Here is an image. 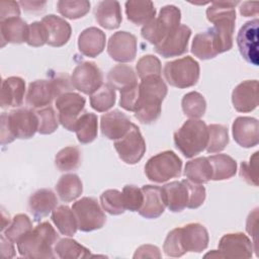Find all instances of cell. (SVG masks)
<instances>
[{
	"label": "cell",
	"mask_w": 259,
	"mask_h": 259,
	"mask_svg": "<svg viewBox=\"0 0 259 259\" xmlns=\"http://www.w3.org/2000/svg\"><path fill=\"white\" fill-rule=\"evenodd\" d=\"M184 175L187 180L196 184L207 183L211 180L212 169L207 157H199L188 161L184 168Z\"/></svg>",
	"instance_id": "1f68e13d"
},
{
	"label": "cell",
	"mask_w": 259,
	"mask_h": 259,
	"mask_svg": "<svg viewBox=\"0 0 259 259\" xmlns=\"http://www.w3.org/2000/svg\"><path fill=\"white\" fill-rule=\"evenodd\" d=\"M219 251L224 258H251L254 251L253 242L243 233H231L222 237L219 243Z\"/></svg>",
	"instance_id": "9a60e30c"
},
{
	"label": "cell",
	"mask_w": 259,
	"mask_h": 259,
	"mask_svg": "<svg viewBox=\"0 0 259 259\" xmlns=\"http://www.w3.org/2000/svg\"><path fill=\"white\" fill-rule=\"evenodd\" d=\"M25 93V81L16 76L3 80L1 86L0 105L2 108L19 107L23 103Z\"/></svg>",
	"instance_id": "cb8c5ba5"
},
{
	"label": "cell",
	"mask_w": 259,
	"mask_h": 259,
	"mask_svg": "<svg viewBox=\"0 0 259 259\" xmlns=\"http://www.w3.org/2000/svg\"><path fill=\"white\" fill-rule=\"evenodd\" d=\"M144 201L139 209V213L146 219H157L165 210L162 189L156 185H144L142 187Z\"/></svg>",
	"instance_id": "484cf974"
},
{
	"label": "cell",
	"mask_w": 259,
	"mask_h": 259,
	"mask_svg": "<svg viewBox=\"0 0 259 259\" xmlns=\"http://www.w3.org/2000/svg\"><path fill=\"white\" fill-rule=\"evenodd\" d=\"M85 101L83 96L73 91L56 98L59 122L69 132H75V125L85 107Z\"/></svg>",
	"instance_id": "30bf717a"
},
{
	"label": "cell",
	"mask_w": 259,
	"mask_h": 259,
	"mask_svg": "<svg viewBox=\"0 0 259 259\" xmlns=\"http://www.w3.org/2000/svg\"><path fill=\"white\" fill-rule=\"evenodd\" d=\"M59 235L49 222L38 224L17 243L20 256L30 259H53Z\"/></svg>",
	"instance_id": "7a4b0ae2"
},
{
	"label": "cell",
	"mask_w": 259,
	"mask_h": 259,
	"mask_svg": "<svg viewBox=\"0 0 259 259\" xmlns=\"http://www.w3.org/2000/svg\"><path fill=\"white\" fill-rule=\"evenodd\" d=\"M108 84L119 91L132 87L137 83V75L134 69L127 65H116L107 74Z\"/></svg>",
	"instance_id": "d590c367"
},
{
	"label": "cell",
	"mask_w": 259,
	"mask_h": 259,
	"mask_svg": "<svg viewBox=\"0 0 259 259\" xmlns=\"http://www.w3.org/2000/svg\"><path fill=\"white\" fill-rule=\"evenodd\" d=\"M32 230V223L28 215L24 213L16 214L11 223L3 231V235L13 243H18L19 240Z\"/></svg>",
	"instance_id": "60d3db41"
},
{
	"label": "cell",
	"mask_w": 259,
	"mask_h": 259,
	"mask_svg": "<svg viewBox=\"0 0 259 259\" xmlns=\"http://www.w3.org/2000/svg\"><path fill=\"white\" fill-rule=\"evenodd\" d=\"M29 25L20 17H12L0 21L1 47L6 44L26 42Z\"/></svg>",
	"instance_id": "f1b7e54d"
},
{
	"label": "cell",
	"mask_w": 259,
	"mask_h": 259,
	"mask_svg": "<svg viewBox=\"0 0 259 259\" xmlns=\"http://www.w3.org/2000/svg\"><path fill=\"white\" fill-rule=\"evenodd\" d=\"M81 152L79 148L75 146H69L61 151L55 157L56 167L63 172L75 170L80 166Z\"/></svg>",
	"instance_id": "ab89813d"
},
{
	"label": "cell",
	"mask_w": 259,
	"mask_h": 259,
	"mask_svg": "<svg viewBox=\"0 0 259 259\" xmlns=\"http://www.w3.org/2000/svg\"><path fill=\"white\" fill-rule=\"evenodd\" d=\"M167 91V85L161 76L142 79L139 84V98L134 111L136 118L144 124L155 122L160 117L161 105Z\"/></svg>",
	"instance_id": "6da1fadb"
},
{
	"label": "cell",
	"mask_w": 259,
	"mask_h": 259,
	"mask_svg": "<svg viewBox=\"0 0 259 259\" xmlns=\"http://www.w3.org/2000/svg\"><path fill=\"white\" fill-rule=\"evenodd\" d=\"M163 251L168 257H181L185 254L180 243L179 228H175L168 233L163 244Z\"/></svg>",
	"instance_id": "681fc988"
},
{
	"label": "cell",
	"mask_w": 259,
	"mask_h": 259,
	"mask_svg": "<svg viewBox=\"0 0 259 259\" xmlns=\"http://www.w3.org/2000/svg\"><path fill=\"white\" fill-rule=\"evenodd\" d=\"M48 41V34L41 21H34L29 24L26 44L30 47H41Z\"/></svg>",
	"instance_id": "f907efd6"
},
{
	"label": "cell",
	"mask_w": 259,
	"mask_h": 259,
	"mask_svg": "<svg viewBox=\"0 0 259 259\" xmlns=\"http://www.w3.org/2000/svg\"><path fill=\"white\" fill-rule=\"evenodd\" d=\"M105 33L94 26L84 29L78 37V49L81 54L89 58L100 55L105 48Z\"/></svg>",
	"instance_id": "4316f807"
},
{
	"label": "cell",
	"mask_w": 259,
	"mask_h": 259,
	"mask_svg": "<svg viewBox=\"0 0 259 259\" xmlns=\"http://www.w3.org/2000/svg\"><path fill=\"white\" fill-rule=\"evenodd\" d=\"M184 182L188 188L189 199L187 203L188 208H197L205 200V188L201 184L193 183L187 179H184Z\"/></svg>",
	"instance_id": "f5cc1de1"
},
{
	"label": "cell",
	"mask_w": 259,
	"mask_h": 259,
	"mask_svg": "<svg viewBox=\"0 0 259 259\" xmlns=\"http://www.w3.org/2000/svg\"><path fill=\"white\" fill-rule=\"evenodd\" d=\"M122 196L125 208L130 211H139L144 201L142 188L135 185H125L122 189Z\"/></svg>",
	"instance_id": "c3c4849f"
},
{
	"label": "cell",
	"mask_w": 259,
	"mask_h": 259,
	"mask_svg": "<svg viewBox=\"0 0 259 259\" xmlns=\"http://www.w3.org/2000/svg\"><path fill=\"white\" fill-rule=\"evenodd\" d=\"M161 258L160 250L154 245H143L136 250L134 258Z\"/></svg>",
	"instance_id": "6f0895ef"
},
{
	"label": "cell",
	"mask_w": 259,
	"mask_h": 259,
	"mask_svg": "<svg viewBox=\"0 0 259 259\" xmlns=\"http://www.w3.org/2000/svg\"><path fill=\"white\" fill-rule=\"evenodd\" d=\"M127 19L136 25H145L155 18L156 9L152 1L130 0L125 2Z\"/></svg>",
	"instance_id": "4dcf8cb0"
},
{
	"label": "cell",
	"mask_w": 259,
	"mask_h": 259,
	"mask_svg": "<svg viewBox=\"0 0 259 259\" xmlns=\"http://www.w3.org/2000/svg\"><path fill=\"white\" fill-rule=\"evenodd\" d=\"M38 119V133L40 135L53 134L59 126V119L52 106H47L35 111Z\"/></svg>",
	"instance_id": "bcb514c9"
},
{
	"label": "cell",
	"mask_w": 259,
	"mask_h": 259,
	"mask_svg": "<svg viewBox=\"0 0 259 259\" xmlns=\"http://www.w3.org/2000/svg\"><path fill=\"white\" fill-rule=\"evenodd\" d=\"M182 161L173 151H164L151 157L145 165V174L150 181L163 183L181 175Z\"/></svg>",
	"instance_id": "52a82bcc"
},
{
	"label": "cell",
	"mask_w": 259,
	"mask_h": 259,
	"mask_svg": "<svg viewBox=\"0 0 259 259\" xmlns=\"http://www.w3.org/2000/svg\"><path fill=\"white\" fill-rule=\"evenodd\" d=\"M55 253L62 259H79L91 256L89 249L70 238L59 240L55 245Z\"/></svg>",
	"instance_id": "74e56055"
},
{
	"label": "cell",
	"mask_w": 259,
	"mask_h": 259,
	"mask_svg": "<svg viewBox=\"0 0 259 259\" xmlns=\"http://www.w3.org/2000/svg\"><path fill=\"white\" fill-rule=\"evenodd\" d=\"M134 123L123 112L114 109L101 116L100 128L102 135L112 141L124 137L132 128Z\"/></svg>",
	"instance_id": "e0dca14e"
},
{
	"label": "cell",
	"mask_w": 259,
	"mask_h": 259,
	"mask_svg": "<svg viewBox=\"0 0 259 259\" xmlns=\"http://www.w3.org/2000/svg\"><path fill=\"white\" fill-rule=\"evenodd\" d=\"M207 141V125L200 119L190 118L174 133L175 146L186 158L200 154L206 148Z\"/></svg>",
	"instance_id": "5b68a950"
},
{
	"label": "cell",
	"mask_w": 259,
	"mask_h": 259,
	"mask_svg": "<svg viewBox=\"0 0 259 259\" xmlns=\"http://www.w3.org/2000/svg\"><path fill=\"white\" fill-rule=\"evenodd\" d=\"M52 221L62 235L72 237L78 230L76 215L68 205H60L52 211Z\"/></svg>",
	"instance_id": "836d02e7"
},
{
	"label": "cell",
	"mask_w": 259,
	"mask_h": 259,
	"mask_svg": "<svg viewBox=\"0 0 259 259\" xmlns=\"http://www.w3.org/2000/svg\"><path fill=\"white\" fill-rule=\"evenodd\" d=\"M207 159L212 169L211 180L219 181L230 179L237 172V163L229 155L217 154L207 157Z\"/></svg>",
	"instance_id": "e575fe53"
},
{
	"label": "cell",
	"mask_w": 259,
	"mask_h": 259,
	"mask_svg": "<svg viewBox=\"0 0 259 259\" xmlns=\"http://www.w3.org/2000/svg\"><path fill=\"white\" fill-rule=\"evenodd\" d=\"M115 99L114 89L108 83L102 84V86L90 96V105L98 112H105L114 105Z\"/></svg>",
	"instance_id": "b9f144b4"
},
{
	"label": "cell",
	"mask_w": 259,
	"mask_h": 259,
	"mask_svg": "<svg viewBox=\"0 0 259 259\" xmlns=\"http://www.w3.org/2000/svg\"><path fill=\"white\" fill-rule=\"evenodd\" d=\"M57 9L65 18L78 19L89 12L90 2L87 0H60L57 2Z\"/></svg>",
	"instance_id": "ee69618b"
},
{
	"label": "cell",
	"mask_w": 259,
	"mask_h": 259,
	"mask_svg": "<svg viewBox=\"0 0 259 259\" xmlns=\"http://www.w3.org/2000/svg\"><path fill=\"white\" fill-rule=\"evenodd\" d=\"M94 16L105 29L117 28L122 20L120 5L117 1H100L94 8Z\"/></svg>",
	"instance_id": "f546056e"
},
{
	"label": "cell",
	"mask_w": 259,
	"mask_h": 259,
	"mask_svg": "<svg viewBox=\"0 0 259 259\" xmlns=\"http://www.w3.org/2000/svg\"><path fill=\"white\" fill-rule=\"evenodd\" d=\"M257 230H258V208H255L252 212L249 213L246 222V231L249 235L254 237V251L258 256V241H257Z\"/></svg>",
	"instance_id": "9f6ffc18"
},
{
	"label": "cell",
	"mask_w": 259,
	"mask_h": 259,
	"mask_svg": "<svg viewBox=\"0 0 259 259\" xmlns=\"http://www.w3.org/2000/svg\"><path fill=\"white\" fill-rule=\"evenodd\" d=\"M37 131V115L31 109L18 108L1 114V145L3 146L12 143L15 139H30Z\"/></svg>",
	"instance_id": "3957f363"
},
{
	"label": "cell",
	"mask_w": 259,
	"mask_h": 259,
	"mask_svg": "<svg viewBox=\"0 0 259 259\" xmlns=\"http://www.w3.org/2000/svg\"><path fill=\"white\" fill-rule=\"evenodd\" d=\"M138 76L142 79L153 76H161L162 68L160 60L153 55H146L142 57L136 66Z\"/></svg>",
	"instance_id": "7dc6e473"
},
{
	"label": "cell",
	"mask_w": 259,
	"mask_h": 259,
	"mask_svg": "<svg viewBox=\"0 0 259 259\" xmlns=\"http://www.w3.org/2000/svg\"><path fill=\"white\" fill-rule=\"evenodd\" d=\"M103 75L101 70L93 62H83L79 64L71 75V82L78 91L92 95L102 86Z\"/></svg>",
	"instance_id": "7c38bea8"
},
{
	"label": "cell",
	"mask_w": 259,
	"mask_h": 259,
	"mask_svg": "<svg viewBox=\"0 0 259 259\" xmlns=\"http://www.w3.org/2000/svg\"><path fill=\"white\" fill-rule=\"evenodd\" d=\"M113 146L119 158L130 165L140 162L146 152V142L135 123L124 137L114 141Z\"/></svg>",
	"instance_id": "8fae6325"
},
{
	"label": "cell",
	"mask_w": 259,
	"mask_h": 259,
	"mask_svg": "<svg viewBox=\"0 0 259 259\" xmlns=\"http://www.w3.org/2000/svg\"><path fill=\"white\" fill-rule=\"evenodd\" d=\"M191 53L200 60H209L221 54L220 41L212 27L194 36Z\"/></svg>",
	"instance_id": "603a6c76"
},
{
	"label": "cell",
	"mask_w": 259,
	"mask_h": 259,
	"mask_svg": "<svg viewBox=\"0 0 259 259\" xmlns=\"http://www.w3.org/2000/svg\"><path fill=\"white\" fill-rule=\"evenodd\" d=\"M97 115L91 112L82 113L75 125V133L81 144H89L97 137Z\"/></svg>",
	"instance_id": "8d00e7d4"
},
{
	"label": "cell",
	"mask_w": 259,
	"mask_h": 259,
	"mask_svg": "<svg viewBox=\"0 0 259 259\" xmlns=\"http://www.w3.org/2000/svg\"><path fill=\"white\" fill-rule=\"evenodd\" d=\"M258 2H243L240 7V13L245 16H256L258 14Z\"/></svg>",
	"instance_id": "94428289"
},
{
	"label": "cell",
	"mask_w": 259,
	"mask_h": 259,
	"mask_svg": "<svg viewBox=\"0 0 259 259\" xmlns=\"http://www.w3.org/2000/svg\"><path fill=\"white\" fill-rule=\"evenodd\" d=\"M181 106L184 114L193 119H198L205 113L206 101L199 92L191 91L186 93L182 100Z\"/></svg>",
	"instance_id": "f35d334b"
},
{
	"label": "cell",
	"mask_w": 259,
	"mask_h": 259,
	"mask_svg": "<svg viewBox=\"0 0 259 259\" xmlns=\"http://www.w3.org/2000/svg\"><path fill=\"white\" fill-rule=\"evenodd\" d=\"M179 238L184 252H202L208 244V233L204 226L192 223L179 228Z\"/></svg>",
	"instance_id": "ac0fdd59"
},
{
	"label": "cell",
	"mask_w": 259,
	"mask_h": 259,
	"mask_svg": "<svg viewBox=\"0 0 259 259\" xmlns=\"http://www.w3.org/2000/svg\"><path fill=\"white\" fill-rule=\"evenodd\" d=\"M190 35L191 29L185 24H180L175 31L155 46V52L163 58L179 57L187 52Z\"/></svg>",
	"instance_id": "2e32d148"
},
{
	"label": "cell",
	"mask_w": 259,
	"mask_h": 259,
	"mask_svg": "<svg viewBox=\"0 0 259 259\" xmlns=\"http://www.w3.org/2000/svg\"><path fill=\"white\" fill-rule=\"evenodd\" d=\"M102 208L112 215H118L125 211L122 192L117 189H107L100 195Z\"/></svg>",
	"instance_id": "f6af8a7d"
},
{
	"label": "cell",
	"mask_w": 259,
	"mask_h": 259,
	"mask_svg": "<svg viewBox=\"0 0 259 259\" xmlns=\"http://www.w3.org/2000/svg\"><path fill=\"white\" fill-rule=\"evenodd\" d=\"M235 142L243 148H252L259 142V122L250 116L237 117L232 125Z\"/></svg>",
	"instance_id": "d6986e66"
},
{
	"label": "cell",
	"mask_w": 259,
	"mask_h": 259,
	"mask_svg": "<svg viewBox=\"0 0 259 259\" xmlns=\"http://www.w3.org/2000/svg\"><path fill=\"white\" fill-rule=\"evenodd\" d=\"M164 77L166 81L176 88H188L194 86L199 79V64L191 57L186 56L164 66Z\"/></svg>",
	"instance_id": "ba28073f"
},
{
	"label": "cell",
	"mask_w": 259,
	"mask_h": 259,
	"mask_svg": "<svg viewBox=\"0 0 259 259\" xmlns=\"http://www.w3.org/2000/svg\"><path fill=\"white\" fill-rule=\"evenodd\" d=\"M107 53L116 62H133L137 55L136 36L127 31L114 32L108 39Z\"/></svg>",
	"instance_id": "5bb4252c"
},
{
	"label": "cell",
	"mask_w": 259,
	"mask_h": 259,
	"mask_svg": "<svg viewBox=\"0 0 259 259\" xmlns=\"http://www.w3.org/2000/svg\"><path fill=\"white\" fill-rule=\"evenodd\" d=\"M161 189L164 202L169 210L172 212H179L187 207L189 192L184 180L172 181L165 184Z\"/></svg>",
	"instance_id": "d4e9b609"
},
{
	"label": "cell",
	"mask_w": 259,
	"mask_h": 259,
	"mask_svg": "<svg viewBox=\"0 0 259 259\" xmlns=\"http://www.w3.org/2000/svg\"><path fill=\"white\" fill-rule=\"evenodd\" d=\"M257 18L244 23L237 34V46L241 56L251 65L258 66V32Z\"/></svg>",
	"instance_id": "4fadbf2b"
},
{
	"label": "cell",
	"mask_w": 259,
	"mask_h": 259,
	"mask_svg": "<svg viewBox=\"0 0 259 259\" xmlns=\"http://www.w3.org/2000/svg\"><path fill=\"white\" fill-rule=\"evenodd\" d=\"M72 209L76 215L78 229L81 232H91L101 229L106 223V217L97 199L82 197L75 201Z\"/></svg>",
	"instance_id": "9c48e42d"
},
{
	"label": "cell",
	"mask_w": 259,
	"mask_h": 259,
	"mask_svg": "<svg viewBox=\"0 0 259 259\" xmlns=\"http://www.w3.org/2000/svg\"><path fill=\"white\" fill-rule=\"evenodd\" d=\"M54 98L56 92L52 80H35L29 83L25 100L31 108L40 109L50 106Z\"/></svg>",
	"instance_id": "7402d4cb"
},
{
	"label": "cell",
	"mask_w": 259,
	"mask_h": 259,
	"mask_svg": "<svg viewBox=\"0 0 259 259\" xmlns=\"http://www.w3.org/2000/svg\"><path fill=\"white\" fill-rule=\"evenodd\" d=\"M56 190L64 202H70L77 199L83 191L82 181L78 175L69 173L60 177L56 184Z\"/></svg>",
	"instance_id": "d6a6232c"
},
{
	"label": "cell",
	"mask_w": 259,
	"mask_h": 259,
	"mask_svg": "<svg viewBox=\"0 0 259 259\" xmlns=\"http://www.w3.org/2000/svg\"><path fill=\"white\" fill-rule=\"evenodd\" d=\"M20 8L19 2L1 1L0 2V21L12 17H19Z\"/></svg>",
	"instance_id": "11a10c76"
},
{
	"label": "cell",
	"mask_w": 259,
	"mask_h": 259,
	"mask_svg": "<svg viewBox=\"0 0 259 259\" xmlns=\"http://www.w3.org/2000/svg\"><path fill=\"white\" fill-rule=\"evenodd\" d=\"M208 141L206 145L207 153L213 154L223 151L229 144V133L227 126L212 123L207 126Z\"/></svg>",
	"instance_id": "7bdbcfd3"
},
{
	"label": "cell",
	"mask_w": 259,
	"mask_h": 259,
	"mask_svg": "<svg viewBox=\"0 0 259 259\" xmlns=\"http://www.w3.org/2000/svg\"><path fill=\"white\" fill-rule=\"evenodd\" d=\"M42 24L48 34L47 44L51 47L60 48L68 42L71 37L72 28L69 22L55 14H49L42 17Z\"/></svg>",
	"instance_id": "44dd1931"
},
{
	"label": "cell",
	"mask_w": 259,
	"mask_h": 259,
	"mask_svg": "<svg viewBox=\"0 0 259 259\" xmlns=\"http://www.w3.org/2000/svg\"><path fill=\"white\" fill-rule=\"evenodd\" d=\"M139 98V84L120 91V106L127 111H135Z\"/></svg>",
	"instance_id": "db71d44e"
},
{
	"label": "cell",
	"mask_w": 259,
	"mask_h": 259,
	"mask_svg": "<svg viewBox=\"0 0 259 259\" xmlns=\"http://www.w3.org/2000/svg\"><path fill=\"white\" fill-rule=\"evenodd\" d=\"M58 204V198L50 188H41L33 192L28 199V208L34 221L38 222L53 211Z\"/></svg>",
	"instance_id": "83f0119b"
},
{
	"label": "cell",
	"mask_w": 259,
	"mask_h": 259,
	"mask_svg": "<svg viewBox=\"0 0 259 259\" xmlns=\"http://www.w3.org/2000/svg\"><path fill=\"white\" fill-rule=\"evenodd\" d=\"M1 255L4 258H12L15 256L13 242L7 239L3 234L1 235Z\"/></svg>",
	"instance_id": "680465c9"
},
{
	"label": "cell",
	"mask_w": 259,
	"mask_h": 259,
	"mask_svg": "<svg viewBox=\"0 0 259 259\" xmlns=\"http://www.w3.org/2000/svg\"><path fill=\"white\" fill-rule=\"evenodd\" d=\"M19 4L26 12H40L45 10L46 1H20Z\"/></svg>",
	"instance_id": "91938a15"
},
{
	"label": "cell",
	"mask_w": 259,
	"mask_h": 259,
	"mask_svg": "<svg viewBox=\"0 0 259 259\" xmlns=\"http://www.w3.org/2000/svg\"><path fill=\"white\" fill-rule=\"evenodd\" d=\"M239 1L212 2L206 9L207 20L213 23V30L221 46V53L230 51L233 48V34L235 30L236 10L235 6Z\"/></svg>",
	"instance_id": "277c9868"
},
{
	"label": "cell",
	"mask_w": 259,
	"mask_h": 259,
	"mask_svg": "<svg viewBox=\"0 0 259 259\" xmlns=\"http://www.w3.org/2000/svg\"><path fill=\"white\" fill-rule=\"evenodd\" d=\"M234 108L239 112H250L258 106V81L246 80L235 87L232 93Z\"/></svg>",
	"instance_id": "ffe728a7"
},
{
	"label": "cell",
	"mask_w": 259,
	"mask_h": 259,
	"mask_svg": "<svg viewBox=\"0 0 259 259\" xmlns=\"http://www.w3.org/2000/svg\"><path fill=\"white\" fill-rule=\"evenodd\" d=\"M180 20V9L174 5H166L160 10L156 18L142 27L141 34L150 44L157 46L179 27Z\"/></svg>",
	"instance_id": "8992f818"
},
{
	"label": "cell",
	"mask_w": 259,
	"mask_h": 259,
	"mask_svg": "<svg viewBox=\"0 0 259 259\" xmlns=\"http://www.w3.org/2000/svg\"><path fill=\"white\" fill-rule=\"evenodd\" d=\"M258 152H255L250 158L249 162L243 161L240 165V176L249 184L258 186V173H257Z\"/></svg>",
	"instance_id": "816d5d0a"
}]
</instances>
